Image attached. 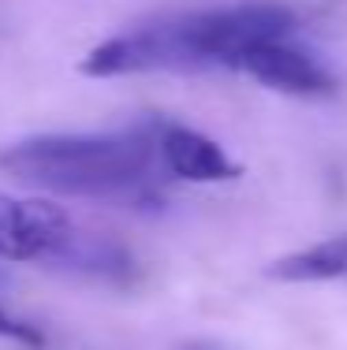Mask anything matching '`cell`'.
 <instances>
[{
    "label": "cell",
    "instance_id": "cell-4",
    "mask_svg": "<svg viewBox=\"0 0 347 350\" xmlns=\"http://www.w3.org/2000/svg\"><path fill=\"white\" fill-rule=\"evenodd\" d=\"M235 75L261 82L280 94L295 97H329L336 90V79L310 49L295 45V34L287 38H266L258 45H250L235 64Z\"/></svg>",
    "mask_w": 347,
    "mask_h": 350
},
{
    "label": "cell",
    "instance_id": "cell-6",
    "mask_svg": "<svg viewBox=\"0 0 347 350\" xmlns=\"http://www.w3.org/2000/svg\"><path fill=\"white\" fill-rule=\"evenodd\" d=\"M272 280L284 283H329V280H347V231L344 235H329L307 250L272 261L269 269Z\"/></svg>",
    "mask_w": 347,
    "mask_h": 350
},
{
    "label": "cell",
    "instance_id": "cell-2",
    "mask_svg": "<svg viewBox=\"0 0 347 350\" xmlns=\"http://www.w3.org/2000/svg\"><path fill=\"white\" fill-rule=\"evenodd\" d=\"M0 172L15 183L86 202L157 209L164 183L150 120L116 135H34L0 149Z\"/></svg>",
    "mask_w": 347,
    "mask_h": 350
},
{
    "label": "cell",
    "instance_id": "cell-3",
    "mask_svg": "<svg viewBox=\"0 0 347 350\" xmlns=\"http://www.w3.org/2000/svg\"><path fill=\"white\" fill-rule=\"evenodd\" d=\"M0 257L19 265L34 261L49 269H68L105 283H127L135 272L127 250L101 235L79 231L64 205L49 198L0 194Z\"/></svg>",
    "mask_w": 347,
    "mask_h": 350
},
{
    "label": "cell",
    "instance_id": "cell-5",
    "mask_svg": "<svg viewBox=\"0 0 347 350\" xmlns=\"http://www.w3.org/2000/svg\"><path fill=\"white\" fill-rule=\"evenodd\" d=\"M150 131L157 142V153H161V164L172 179L220 183V179H235L239 175V164L213 138H205L202 131L183 127L176 120H164V116H150Z\"/></svg>",
    "mask_w": 347,
    "mask_h": 350
},
{
    "label": "cell",
    "instance_id": "cell-7",
    "mask_svg": "<svg viewBox=\"0 0 347 350\" xmlns=\"http://www.w3.org/2000/svg\"><path fill=\"white\" fill-rule=\"evenodd\" d=\"M0 339H19V343H30V347H41V336L30 324H23V321H15L12 313L0 306Z\"/></svg>",
    "mask_w": 347,
    "mask_h": 350
},
{
    "label": "cell",
    "instance_id": "cell-1",
    "mask_svg": "<svg viewBox=\"0 0 347 350\" xmlns=\"http://www.w3.org/2000/svg\"><path fill=\"white\" fill-rule=\"evenodd\" d=\"M299 30L292 8L254 0V4L198 8L116 34L90 49L79 64L90 79L150 71H235L239 56L266 38H287Z\"/></svg>",
    "mask_w": 347,
    "mask_h": 350
}]
</instances>
